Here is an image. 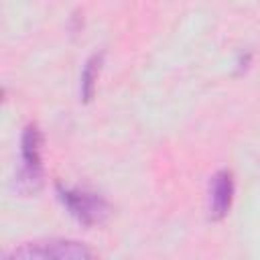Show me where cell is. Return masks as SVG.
<instances>
[{"label":"cell","mask_w":260,"mask_h":260,"mask_svg":"<svg viewBox=\"0 0 260 260\" xmlns=\"http://www.w3.org/2000/svg\"><path fill=\"white\" fill-rule=\"evenodd\" d=\"M55 193L61 205L67 209V213L85 228H95V225L106 223L112 213L110 203L98 193L75 189V187H65L61 183L55 185Z\"/></svg>","instance_id":"1"},{"label":"cell","mask_w":260,"mask_h":260,"mask_svg":"<svg viewBox=\"0 0 260 260\" xmlns=\"http://www.w3.org/2000/svg\"><path fill=\"white\" fill-rule=\"evenodd\" d=\"M43 134L37 124H26L20 134V169L14 185L22 195H35L43 187V158H41Z\"/></svg>","instance_id":"2"},{"label":"cell","mask_w":260,"mask_h":260,"mask_svg":"<svg viewBox=\"0 0 260 260\" xmlns=\"http://www.w3.org/2000/svg\"><path fill=\"white\" fill-rule=\"evenodd\" d=\"M102 63H104V53H93L83 69H81V77H79V93H81V102H91L95 95V85H98V77L102 71Z\"/></svg>","instance_id":"5"},{"label":"cell","mask_w":260,"mask_h":260,"mask_svg":"<svg viewBox=\"0 0 260 260\" xmlns=\"http://www.w3.org/2000/svg\"><path fill=\"white\" fill-rule=\"evenodd\" d=\"M234 201V179L232 173L221 169L209 181V217L213 221L223 219L230 213Z\"/></svg>","instance_id":"4"},{"label":"cell","mask_w":260,"mask_h":260,"mask_svg":"<svg viewBox=\"0 0 260 260\" xmlns=\"http://www.w3.org/2000/svg\"><path fill=\"white\" fill-rule=\"evenodd\" d=\"M93 252L75 240L51 238L26 242L6 254V260H89Z\"/></svg>","instance_id":"3"}]
</instances>
